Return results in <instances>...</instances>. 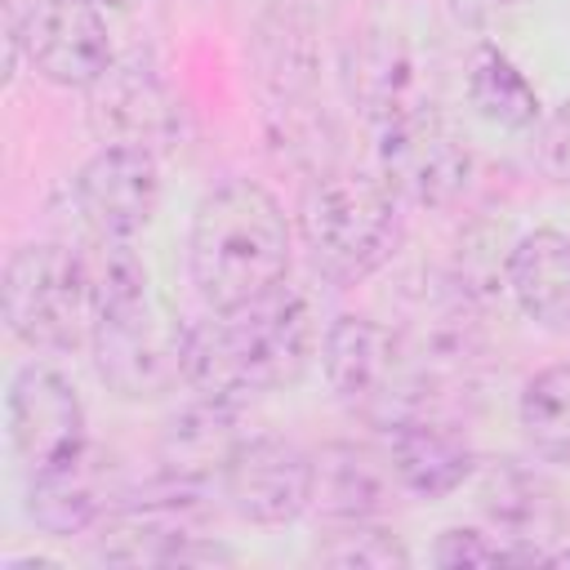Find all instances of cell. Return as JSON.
Returning <instances> with one entry per match:
<instances>
[{
	"label": "cell",
	"mask_w": 570,
	"mask_h": 570,
	"mask_svg": "<svg viewBox=\"0 0 570 570\" xmlns=\"http://www.w3.org/2000/svg\"><path fill=\"white\" fill-rule=\"evenodd\" d=\"M316 347H321V330L312 303L298 289L276 285L254 303H240L232 312H209L205 321L187 325L183 383L196 396L240 405L245 396L298 383Z\"/></svg>",
	"instance_id": "1"
},
{
	"label": "cell",
	"mask_w": 570,
	"mask_h": 570,
	"mask_svg": "<svg viewBox=\"0 0 570 570\" xmlns=\"http://www.w3.org/2000/svg\"><path fill=\"white\" fill-rule=\"evenodd\" d=\"M98 321H94V370L125 401H156L183 383V347L187 325L169 312V303L151 289L147 263L129 249V240L89 245Z\"/></svg>",
	"instance_id": "2"
},
{
	"label": "cell",
	"mask_w": 570,
	"mask_h": 570,
	"mask_svg": "<svg viewBox=\"0 0 570 570\" xmlns=\"http://www.w3.org/2000/svg\"><path fill=\"white\" fill-rule=\"evenodd\" d=\"M289 249L285 209L249 178L218 183L191 214L187 267L209 312H232L285 285Z\"/></svg>",
	"instance_id": "3"
},
{
	"label": "cell",
	"mask_w": 570,
	"mask_h": 570,
	"mask_svg": "<svg viewBox=\"0 0 570 570\" xmlns=\"http://www.w3.org/2000/svg\"><path fill=\"white\" fill-rule=\"evenodd\" d=\"M298 236L321 276L356 285L392 258L401 240V200L379 174L321 169L298 200Z\"/></svg>",
	"instance_id": "4"
},
{
	"label": "cell",
	"mask_w": 570,
	"mask_h": 570,
	"mask_svg": "<svg viewBox=\"0 0 570 570\" xmlns=\"http://www.w3.org/2000/svg\"><path fill=\"white\" fill-rule=\"evenodd\" d=\"M4 325L31 352H71L94 338L98 289L89 249L62 240L18 245L0 281Z\"/></svg>",
	"instance_id": "5"
},
{
	"label": "cell",
	"mask_w": 570,
	"mask_h": 570,
	"mask_svg": "<svg viewBox=\"0 0 570 570\" xmlns=\"http://www.w3.org/2000/svg\"><path fill=\"white\" fill-rule=\"evenodd\" d=\"M321 365H325L330 392L347 410L374 419L379 428L405 410H428L414 396L419 387L405 361L401 330H387L374 316L338 312L321 334Z\"/></svg>",
	"instance_id": "6"
},
{
	"label": "cell",
	"mask_w": 570,
	"mask_h": 570,
	"mask_svg": "<svg viewBox=\"0 0 570 570\" xmlns=\"http://www.w3.org/2000/svg\"><path fill=\"white\" fill-rule=\"evenodd\" d=\"M374 174L401 205L441 209L459 200L472 183V147L468 138L432 107L396 116L379 125Z\"/></svg>",
	"instance_id": "7"
},
{
	"label": "cell",
	"mask_w": 570,
	"mask_h": 570,
	"mask_svg": "<svg viewBox=\"0 0 570 570\" xmlns=\"http://www.w3.org/2000/svg\"><path fill=\"white\" fill-rule=\"evenodd\" d=\"M4 428H9V450L27 468V476L45 472L89 445L80 392L71 387V379H62L45 361H31L9 379Z\"/></svg>",
	"instance_id": "8"
},
{
	"label": "cell",
	"mask_w": 570,
	"mask_h": 570,
	"mask_svg": "<svg viewBox=\"0 0 570 570\" xmlns=\"http://www.w3.org/2000/svg\"><path fill=\"white\" fill-rule=\"evenodd\" d=\"M18 36L36 76L58 89H94L116 62L102 9L89 0H36L18 13Z\"/></svg>",
	"instance_id": "9"
},
{
	"label": "cell",
	"mask_w": 570,
	"mask_h": 570,
	"mask_svg": "<svg viewBox=\"0 0 570 570\" xmlns=\"http://www.w3.org/2000/svg\"><path fill=\"white\" fill-rule=\"evenodd\" d=\"M71 200H76V214L89 227V236H98V240L138 236L156 218V205H160L156 151L107 142L71 178Z\"/></svg>",
	"instance_id": "10"
},
{
	"label": "cell",
	"mask_w": 570,
	"mask_h": 570,
	"mask_svg": "<svg viewBox=\"0 0 570 570\" xmlns=\"http://www.w3.org/2000/svg\"><path fill=\"white\" fill-rule=\"evenodd\" d=\"M227 508L254 525H285L312 508V454L276 432H254L236 445L223 472Z\"/></svg>",
	"instance_id": "11"
},
{
	"label": "cell",
	"mask_w": 570,
	"mask_h": 570,
	"mask_svg": "<svg viewBox=\"0 0 570 570\" xmlns=\"http://www.w3.org/2000/svg\"><path fill=\"white\" fill-rule=\"evenodd\" d=\"M343 94L379 129L396 116L428 107V67L423 53L387 27L361 31L343 49Z\"/></svg>",
	"instance_id": "12"
},
{
	"label": "cell",
	"mask_w": 570,
	"mask_h": 570,
	"mask_svg": "<svg viewBox=\"0 0 570 570\" xmlns=\"http://www.w3.org/2000/svg\"><path fill=\"white\" fill-rule=\"evenodd\" d=\"M89 94V125L94 134L116 147H174L183 134V107L169 94V85L134 62H111V71L85 89Z\"/></svg>",
	"instance_id": "13"
},
{
	"label": "cell",
	"mask_w": 570,
	"mask_h": 570,
	"mask_svg": "<svg viewBox=\"0 0 570 570\" xmlns=\"http://www.w3.org/2000/svg\"><path fill=\"white\" fill-rule=\"evenodd\" d=\"M383 459L396 485L419 499H445L476 472L468 436L428 410H405L383 423Z\"/></svg>",
	"instance_id": "14"
},
{
	"label": "cell",
	"mask_w": 570,
	"mask_h": 570,
	"mask_svg": "<svg viewBox=\"0 0 570 570\" xmlns=\"http://www.w3.org/2000/svg\"><path fill=\"white\" fill-rule=\"evenodd\" d=\"M125 499V490H116V468L107 454L98 450H76L71 459L31 472L27 485V517L53 534V539H71L94 530L116 503Z\"/></svg>",
	"instance_id": "15"
},
{
	"label": "cell",
	"mask_w": 570,
	"mask_h": 570,
	"mask_svg": "<svg viewBox=\"0 0 570 570\" xmlns=\"http://www.w3.org/2000/svg\"><path fill=\"white\" fill-rule=\"evenodd\" d=\"M476 508L490 521V530L503 543H512L517 561L548 557L539 548V539H548L557 530V499L539 472H530L517 459H494V463L476 468Z\"/></svg>",
	"instance_id": "16"
},
{
	"label": "cell",
	"mask_w": 570,
	"mask_h": 570,
	"mask_svg": "<svg viewBox=\"0 0 570 570\" xmlns=\"http://www.w3.org/2000/svg\"><path fill=\"white\" fill-rule=\"evenodd\" d=\"M232 401H214V396H191L160 436V481H174L183 490H205L214 476L223 481L236 445L245 441L240 423H236Z\"/></svg>",
	"instance_id": "17"
},
{
	"label": "cell",
	"mask_w": 570,
	"mask_h": 570,
	"mask_svg": "<svg viewBox=\"0 0 570 570\" xmlns=\"http://www.w3.org/2000/svg\"><path fill=\"white\" fill-rule=\"evenodd\" d=\"M512 303L548 334H570V236L557 227L525 232L508 254Z\"/></svg>",
	"instance_id": "18"
},
{
	"label": "cell",
	"mask_w": 570,
	"mask_h": 570,
	"mask_svg": "<svg viewBox=\"0 0 570 570\" xmlns=\"http://www.w3.org/2000/svg\"><path fill=\"white\" fill-rule=\"evenodd\" d=\"M387 459H370L352 441H330L312 454V508L343 525V521H374L387 508Z\"/></svg>",
	"instance_id": "19"
},
{
	"label": "cell",
	"mask_w": 570,
	"mask_h": 570,
	"mask_svg": "<svg viewBox=\"0 0 570 570\" xmlns=\"http://www.w3.org/2000/svg\"><path fill=\"white\" fill-rule=\"evenodd\" d=\"M468 102L481 120L508 129V134H521L539 120V94L534 85L525 80V71L499 49V45H476L468 53Z\"/></svg>",
	"instance_id": "20"
},
{
	"label": "cell",
	"mask_w": 570,
	"mask_h": 570,
	"mask_svg": "<svg viewBox=\"0 0 570 570\" xmlns=\"http://www.w3.org/2000/svg\"><path fill=\"white\" fill-rule=\"evenodd\" d=\"M517 419H521L530 450L543 463L570 468V361L543 365L539 374L525 379Z\"/></svg>",
	"instance_id": "21"
},
{
	"label": "cell",
	"mask_w": 570,
	"mask_h": 570,
	"mask_svg": "<svg viewBox=\"0 0 570 570\" xmlns=\"http://www.w3.org/2000/svg\"><path fill=\"white\" fill-rule=\"evenodd\" d=\"M316 557L325 566H338V570H401V566H410L405 543L374 521H343V530L330 543H321Z\"/></svg>",
	"instance_id": "22"
},
{
	"label": "cell",
	"mask_w": 570,
	"mask_h": 570,
	"mask_svg": "<svg viewBox=\"0 0 570 570\" xmlns=\"http://www.w3.org/2000/svg\"><path fill=\"white\" fill-rule=\"evenodd\" d=\"M436 566H499V561H517L512 543H503L494 530H472V525H450L436 534L432 548Z\"/></svg>",
	"instance_id": "23"
},
{
	"label": "cell",
	"mask_w": 570,
	"mask_h": 570,
	"mask_svg": "<svg viewBox=\"0 0 570 570\" xmlns=\"http://www.w3.org/2000/svg\"><path fill=\"white\" fill-rule=\"evenodd\" d=\"M534 151H539V169L552 183H570V98L543 120Z\"/></svg>",
	"instance_id": "24"
},
{
	"label": "cell",
	"mask_w": 570,
	"mask_h": 570,
	"mask_svg": "<svg viewBox=\"0 0 570 570\" xmlns=\"http://www.w3.org/2000/svg\"><path fill=\"white\" fill-rule=\"evenodd\" d=\"M450 4V13L463 22V27H485V22H494L499 13H508L517 0H445Z\"/></svg>",
	"instance_id": "25"
},
{
	"label": "cell",
	"mask_w": 570,
	"mask_h": 570,
	"mask_svg": "<svg viewBox=\"0 0 570 570\" xmlns=\"http://www.w3.org/2000/svg\"><path fill=\"white\" fill-rule=\"evenodd\" d=\"M58 561H49V557H9L4 561V570H53Z\"/></svg>",
	"instance_id": "26"
},
{
	"label": "cell",
	"mask_w": 570,
	"mask_h": 570,
	"mask_svg": "<svg viewBox=\"0 0 570 570\" xmlns=\"http://www.w3.org/2000/svg\"><path fill=\"white\" fill-rule=\"evenodd\" d=\"M89 4H98V9H111V13H125V9H134L138 0H89Z\"/></svg>",
	"instance_id": "27"
},
{
	"label": "cell",
	"mask_w": 570,
	"mask_h": 570,
	"mask_svg": "<svg viewBox=\"0 0 570 570\" xmlns=\"http://www.w3.org/2000/svg\"><path fill=\"white\" fill-rule=\"evenodd\" d=\"M543 561H552V566H570V548H566V552H548Z\"/></svg>",
	"instance_id": "28"
}]
</instances>
